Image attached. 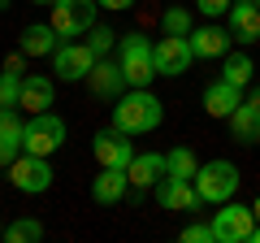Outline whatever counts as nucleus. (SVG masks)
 Wrapping results in <instances>:
<instances>
[{"instance_id":"f257e3e1","label":"nucleus","mask_w":260,"mask_h":243,"mask_svg":"<svg viewBox=\"0 0 260 243\" xmlns=\"http://www.w3.org/2000/svg\"><path fill=\"white\" fill-rule=\"evenodd\" d=\"M160 122H165V104L152 96V87H130V92L117 96V104H113V126L126 131L130 139L156 131Z\"/></svg>"},{"instance_id":"f03ea898","label":"nucleus","mask_w":260,"mask_h":243,"mask_svg":"<svg viewBox=\"0 0 260 243\" xmlns=\"http://www.w3.org/2000/svg\"><path fill=\"white\" fill-rule=\"evenodd\" d=\"M195 191H200V200L204 204H225V200H234V191H239V165L234 161H225V157H217V161H204V165L195 169Z\"/></svg>"},{"instance_id":"7ed1b4c3","label":"nucleus","mask_w":260,"mask_h":243,"mask_svg":"<svg viewBox=\"0 0 260 243\" xmlns=\"http://www.w3.org/2000/svg\"><path fill=\"white\" fill-rule=\"evenodd\" d=\"M117 61H121V70H126L130 87H152V78H160L156 74V56H152V44L143 35H121L117 39Z\"/></svg>"},{"instance_id":"20e7f679","label":"nucleus","mask_w":260,"mask_h":243,"mask_svg":"<svg viewBox=\"0 0 260 243\" xmlns=\"http://www.w3.org/2000/svg\"><path fill=\"white\" fill-rule=\"evenodd\" d=\"M95 61L100 56L91 52L87 39H61V48L52 52V78H61V83H87Z\"/></svg>"},{"instance_id":"39448f33","label":"nucleus","mask_w":260,"mask_h":243,"mask_svg":"<svg viewBox=\"0 0 260 243\" xmlns=\"http://www.w3.org/2000/svg\"><path fill=\"white\" fill-rule=\"evenodd\" d=\"M95 9H100L95 0H61V5H52L48 22H52V31L61 39H83L95 26Z\"/></svg>"},{"instance_id":"423d86ee","label":"nucleus","mask_w":260,"mask_h":243,"mask_svg":"<svg viewBox=\"0 0 260 243\" xmlns=\"http://www.w3.org/2000/svg\"><path fill=\"white\" fill-rule=\"evenodd\" d=\"M61 143H65V122L56 117L52 109H48V113H30V117H26V135H22V148H26V152H35V157H52Z\"/></svg>"},{"instance_id":"0eeeda50","label":"nucleus","mask_w":260,"mask_h":243,"mask_svg":"<svg viewBox=\"0 0 260 243\" xmlns=\"http://www.w3.org/2000/svg\"><path fill=\"white\" fill-rule=\"evenodd\" d=\"M251 230H256V208L251 204H230L225 200L213 217V239L217 243H251Z\"/></svg>"},{"instance_id":"6e6552de","label":"nucleus","mask_w":260,"mask_h":243,"mask_svg":"<svg viewBox=\"0 0 260 243\" xmlns=\"http://www.w3.org/2000/svg\"><path fill=\"white\" fill-rule=\"evenodd\" d=\"M52 165H48V157H35V152H22L18 161L9 165V183L22 191V196H39V191L52 187Z\"/></svg>"},{"instance_id":"1a4fd4ad","label":"nucleus","mask_w":260,"mask_h":243,"mask_svg":"<svg viewBox=\"0 0 260 243\" xmlns=\"http://www.w3.org/2000/svg\"><path fill=\"white\" fill-rule=\"evenodd\" d=\"M152 56H156V74L160 78H182L195 61V48L191 39H178V35H160L152 44Z\"/></svg>"},{"instance_id":"9d476101","label":"nucleus","mask_w":260,"mask_h":243,"mask_svg":"<svg viewBox=\"0 0 260 243\" xmlns=\"http://www.w3.org/2000/svg\"><path fill=\"white\" fill-rule=\"evenodd\" d=\"M156 204L169 208V213H195V208H204V200H200V191H195V183H186V178H160L156 187Z\"/></svg>"},{"instance_id":"9b49d317","label":"nucleus","mask_w":260,"mask_h":243,"mask_svg":"<svg viewBox=\"0 0 260 243\" xmlns=\"http://www.w3.org/2000/svg\"><path fill=\"white\" fill-rule=\"evenodd\" d=\"M87 87H91L100 100H117V96L130 92V78H126V70H121V61L100 56V61L91 66V74H87Z\"/></svg>"},{"instance_id":"f8f14e48","label":"nucleus","mask_w":260,"mask_h":243,"mask_svg":"<svg viewBox=\"0 0 260 243\" xmlns=\"http://www.w3.org/2000/svg\"><path fill=\"white\" fill-rule=\"evenodd\" d=\"M91 148H95V161H100V165H121V169H126L130 161H135V143H130V135L117 131V126L100 131Z\"/></svg>"},{"instance_id":"ddd939ff","label":"nucleus","mask_w":260,"mask_h":243,"mask_svg":"<svg viewBox=\"0 0 260 243\" xmlns=\"http://www.w3.org/2000/svg\"><path fill=\"white\" fill-rule=\"evenodd\" d=\"M130 196V174L121 165H100V174L91 178V200L95 204H121Z\"/></svg>"},{"instance_id":"4468645a","label":"nucleus","mask_w":260,"mask_h":243,"mask_svg":"<svg viewBox=\"0 0 260 243\" xmlns=\"http://www.w3.org/2000/svg\"><path fill=\"white\" fill-rule=\"evenodd\" d=\"M22 135H26V122L18 117V109H0V169H9L22 157Z\"/></svg>"},{"instance_id":"2eb2a0df","label":"nucleus","mask_w":260,"mask_h":243,"mask_svg":"<svg viewBox=\"0 0 260 243\" xmlns=\"http://www.w3.org/2000/svg\"><path fill=\"white\" fill-rule=\"evenodd\" d=\"M225 18H230L234 44H256V39H260V5H256V0H234Z\"/></svg>"},{"instance_id":"dca6fc26","label":"nucleus","mask_w":260,"mask_h":243,"mask_svg":"<svg viewBox=\"0 0 260 243\" xmlns=\"http://www.w3.org/2000/svg\"><path fill=\"white\" fill-rule=\"evenodd\" d=\"M186 39H191L195 56H204V61H217V56H225V52H230V44H234L230 26H217V22H208V26L191 31Z\"/></svg>"},{"instance_id":"f3484780","label":"nucleus","mask_w":260,"mask_h":243,"mask_svg":"<svg viewBox=\"0 0 260 243\" xmlns=\"http://www.w3.org/2000/svg\"><path fill=\"white\" fill-rule=\"evenodd\" d=\"M126 174H130V187L135 191H152L169 169H165V157H160V152H135V161L126 165Z\"/></svg>"},{"instance_id":"a211bd4d","label":"nucleus","mask_w":260,"mask_h":243,"mask_svg":"<svg viewBox=\"0 0 260 243\" xmlns=\"http://www.w3.org/2000/svg\"><path fill=\"white\" fill-rule=\"evenodd\" d=\"M52 100H56V83L48 74H22V100H18V109L48 113V109H52Z\"/></svg>"},{"instance_id":"6ab92c4d","label":"nucleus","mask_w":260,"mask_h":243,"mask_svg":"<svg viewBox=\"0 0 260 243\" xmlns=\"http://www.w3.org/2000/svg\"><path fill=\"white\" fill-rule=\"evenodd\" d=\"M239 104H243V87L225 83V78H217V83L204 87V113L208 117H230Z\"/></svg>"},{"instance_id":"aec40b11","label":"nucleus","mask_w":260,"mask_h":243,"mask_svg":"<svg viewBox=\"0 0 260 243\" xmlns=\"http://www.w3.org/2000/svg\"><path fill=\"white\" fill-rule=\"evenodd\" d=\"M18 48H22L26 56H52L56 48H61V35L52 31V22H35V26H26V31H22Z\"/></svg>"},{"instance_id":"412c9836","label":"nucleus","mask_w":260,"mask_h":243,"mask_svg":"<svg viewBox=\"0 0 260 243\" xmlns=\"http://www.w3.org/2000/svg\"><path fill=\"white\" fill-rule=\"evenodd\" d=\"M225 122H230L234 143H247V148H251V143H260V109H256V104L243 100V104H239V109H234Z\"/></svg>"},{"instance_id":"4be33fe9","label":"nucleus","mask_w":260,"mask_h":243,"mask_svg":"<svg viewBox=\"0 0 260 243\" xmlns=\"http://www.w3.org/2000/svg\"><path fill=\"white\" fill-rule=\"evenodd\" d=\"M251 74H256V66H251L247 52H225V56H221V78H225V83H234V87L247 92V87H251Z\"/></svg>"},{"instance_id":"5701e85b","label":"nucleus","mask_w":260,"mask_h":243,"mask_svg":"<svg viewBox=\"0 0 260 243\" xmlns=\"http://www.w3.org/2000/svg\"><path fill=\"white\" fill-rule=\"evenodd\" d=\"M0 239L5 243H39L44 239V222H39V217H13Z\"/></svg>"},{"instance_id":"b1692460","label":"nucleus","mask_w":260,"mask_h":243,"mask_svg":"<svg viewBox=\"0 0 260 243\" xmlns=\"http://www.w3.org/2000/svg\"><path fill=\"white\" fill-rule=\"evenodd\" d=\"M165 169H169V178H186V183H191L195 169H200V161H195L191 148H182V143H178L174 152H165Z\"/></svg>"},{"instance_id":"393cba45","label":"nucleus","mask_w":260,"mask_h":243,"mask_svg":"<svg viewBox=\"0 0 260 243\" xmlns=\"http://www.w3.org/2000/svg\"><path fill=\"white\" fill-rule=\"evenodd\" d=\"M191 31H195V26H191V13H186L182 5H169V9L160 13V35H178V39H186Z\"/></svg>"},{"instance_id":"a878e982","label":"nucleus","mask_w":260,"mask_h":243,"mask_svg":"<svg viewBox=\"0 0 260 243\" xmlns=\"http://www.w3.org/2000/svg\"><path fill=\"white\" fill-rule=\"evenodd\" d=\"M18 100H22V74L0 70V109H18Z\"/></svg>"},{"instance_id":"bb28decb","label":"nucleus","mask_w":260,"mask_h":243,"mask_svg":"<svg viewBox=\"0 0 260 243\" xmlns=\"http://www.w3.org/2000/svg\"><path fill=\"white\" fill-rule=\"evenodd\" d=\"M117 39H121V35H113L109 26H91V31H87V44H91V52H95V56H113Z\"/></svg>"},{"instance_id":"cd10ccee","label":"nucleus","mask_w":260,"mask_h":243,"mask_svg":"<svg viewBox=\"0 0 260 243\" xmlns=\"http://www.w3.org/2000/svg\"><path fill=\"white\" fill-rule=\"evenodd\" d=\"M182 243H217V239H213V222H191V226H182Z\"/></svg>"},{"instance_id":"c85d7f7f","label":"nucleus","mask_w":260,"mask_h":243,"mask_svg":"<svg viewBox=\"0 0 260 243\" xmlns=\"http://www.w3.org/2000/svg\"><path fill=\"white\" fill-rule=\"evenodd\" d=\"M230 5H234V0H195V9L204 13L208 22H217V18H225V13H230Z\"/></svg>"},{"instance_id":"c756f323","label":"nucleus","mask_w":260,"mask_h":243,"mask_svg":"<svg viewBox=\"0 0 260 243\" xmlns=\"http://www.w3.org/2000/svg\"><path fill=\"white\" fill-rule=\"evenodd\" d=\"M5 70H13V74H26V52H22V48H18V52H9V56H5Z\"/></svg>"},{"instance_id":"7c9ffc66","label":"nucleus","mask_w":260,"mask_h":243,"mask_svg":"<svg viewBox=\"0 0 260 243\" xmlns=\"http://www.w3.org/2000/svg\"><path fill=\"white\" fill-rule=\"evenodd\" d=\"M100 9H109V13H126V9H135L139 0H95Z\"/></svg>"},{"instance_id":"2f4dec72","label":"nucleus","mask_w":260,"mask_h":243,"mask_svg":"<svg viewBox=\"0 0 260 243\" xmlns=\"http://www.w3.org/2000/svg\"><path fill=\"white\" fill-rule=\"evenodd\" d=\"M243 100H247V104H256V109H260V87H251V92L243 96Z\"/></svg>"},{"instance_id":"473e14b6","label":"nucleus","mask_w":260,"mask_h":243,"mask_svg":"<svg viewBox=\"0 0 260 243\" xmlns=\"http://www.w3.org/2000/svg\"><path fill=\"white\" fill-rule=\"evenodd\" d=\"M251 243H260V222H256V230H251Z\"/></svg>"},{"instance_id":"72a5a7b5","label":"nucleus","mask_w":260,"mask_h":243,"mask_svg":"<svg viewBox=\"0 0 260 243\" xmlns=\"http://www.w3.org/2000/svg\"><path fill=\"white\" fill-rule=\"evenodd\" d=\"M35 5H48V9H52V5H61V0H35Z\"/></svg>"},{"instance_id":"f704fd0d","label":"nucleus","mask_w":260,"mask_h":243,"mask_svg":"<svg viewBox=\"0 0 260 243\" xmlns=\"http://www.w3.org/2000/svg\"><path fill=\"white\" fill-rule=\"evenodd\" d=\"M251 208H256V222H260V196H256V204H251Z\"/></svg>"},{"instance_id":"c9c22d12","label":"nucleus","mask_w":260,"mask_h":243,"mask_svg":"<svg viewBox=\"0 0 260 243\" xmlns=\"http://www.w3.org/2000/svg\"><path fill=\"white\" fill-rule=\"evenodd\" d=\"M0 5H9V0H0Z\"/></svg>"},{"instance_id":"e433bc0d","label":"nucleus","mask_w":260,"mask_h":243,"mask_svg":"<svg viewBox=\"0 0 260 243\" xmlns=\"http://www.w3.org/2000/svg\"><path fill=\"white\" fill-rule=\"evenodd\" d=\"M0 234H5V226H0Z\"/></svg>"},{"instance_id":"4c0bfd02","label":"nucleus","mask_w":260,"mask_h":243,"mask_svg":"<svg viewBox=\"0 0 260 243\" xmlns=\"http://www.w3.org/2000/svg\"><path fill=\"white\" fill-rule=\"evenodd\" d=\"M256 5H260V0H256Z\"/></svg>"}]
</instances>
